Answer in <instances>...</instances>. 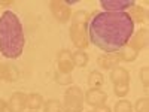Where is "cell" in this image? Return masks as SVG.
Wrapping results in <instances>:
<instances>
[{
	"instance_id": "cell-4",
	"label": "cell",
	"mask_w": 149,
	"mask_h": 112,
	"mask_svg": "<svg viewBox=\"0 0 149 112\" xmlns=\"http://www.w3.org/2000/svg\"><path fill=\"white\" fill-rule=\"evenodd\" d=\"M26 102H27V99L22 93H15L9 100V111L10 112H21Z\"/></svg>"
},
{
	"instance_id": "cell-3",
	"label": "cell",
	"mask_w": 149,
	"mask_h": 112,
	"mask_svg": "<svg viewBox=\"0 0 149 112\" xmlns=\"http://www.w3.org/2000/svg\"><path fill=\"white\" fill-rule=\"evenodd\" d=\"M100 5L107 12H124L125 8L133 6V2H107V0H102Z\"/></svg>"
},
{
	"instance_id": "cell-5",
	"label": "cell",
	"mask_w": 149,
	"mask_h": 112,
	"mask_svg": "<svg viewBox=\"0 0 149 112\" xmlns=\"http://www.w3.org/2000/svg\"><path fill=\"white\" fill-rule=\"evenodd\" d=\"M26 103L29 105L30 109H37V108L40 106V103H42V99H40L39 94H31L30 97H27V102Z\"/></svg>"
},
{
	"instance_id": "cell-1",
	"label": "cell",
	"mask_w": 149,
	"mask_h": 112,
	"mask_svg": "<svg viewBox=\"0 0 149 112\" xmlns=\"http://www.w3.org/2000/svg\"><path fill=\"white\" fill-rule=\"evenodd\" d=\"M134 32L128 12H95L88 24V36L94 46L104 52H116L125 46Z\"/></svg>"
},
{
	"instance_id": "cell-2",
	"label": "cell",
	"mask_w": 149,
	"mask_h": 112,
	"mask_svg": "<svg viewBox=\"0 0 149 112\" xmlns=\"http://www.w3.org/2000/svg\"><path fill=\"white\" fill-rule=\"evenodd\" d=\"M24 30L15 12L5 10L0 15V52L6 58H18L24 49Z\"/></svg>"
}]
</instances>
